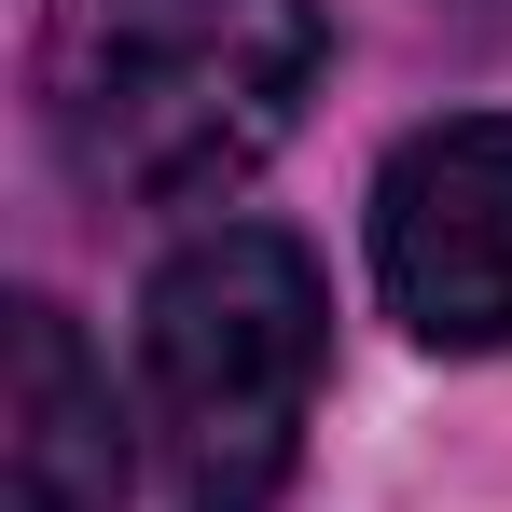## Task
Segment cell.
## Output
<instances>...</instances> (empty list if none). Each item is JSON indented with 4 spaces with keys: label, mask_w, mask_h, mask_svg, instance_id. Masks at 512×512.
<instances>
[{
    "label": "cell",
    "mask_w": 512,
    "mask_h": 512,
    "mask_svg": "<svg viewBox=\"0 0 512 512\" xmlns=\"http://www.w3.org/2000/svg\"><path fill=\"white\" fill-rule=\"evenodd\" d=\"M319 0H42V139L111 208H208L305 125Z\"/></svg>",
    "instance_id": "obj_1"
},
{
    "label": "cell",
    "mask_w": 512,
    "mask_h": 512,
    "mask_svg": "<svg viewBox=\"0 0 512 512\" xmlns=\"http://www.w3.org/2000/svg\"><path fill=\"white\" fill-rule=\"evenodd\" d=\"M319 360H333V291L305 236L277 222H208L153 263L139 291V416L167 457L180 512H277L305 416H319Z\"/></svg>",
    "instance_id": "obj_2"
},
{
    "label": "cell",
    "mask_w": 512,
    "mask_h": 512,
    "mask_svg": "<svg viewBox=\"0 0 512 512\" xmlns=\"http://www.w3.org/2000/svg\"><path fill=\"white\" fill-rule=\"evenodd\" d=\"M374 291L443 360L512 346V111L416 125L374 167Z\"/></svg>",
    "instance_id": "obj_3"
},
{
    "label": "cell",
    "mask_w": 512,
    "mask_h": 512,
    "mask_svg": "<svg viewBox=\"0 0 512 512\" xmlns=\"http://www.w3.org/2000/svg\"><path fill=\"white\" fill-rule=\"evenodd\" d=\"M0 512H125L111 374L56 305H14V333H0Z\"/></svg>",
    "instance_id": "obj_4"
},
{
    "label": "cell",
    "mask_w": 512,
    "mask_h": 512,
    "mask_svg": "<svg viewBox=\"0 0 512 512\" xmlns=\"http://www.w3.org/2000/svg\"><path fill=\"white\" fill-rule=\"evenodd\" d=\"M457 14H485V28H512V0H457Z\"/></svg>",
    "instance_id": "obj_5"
}]
</instances>
